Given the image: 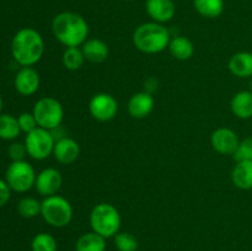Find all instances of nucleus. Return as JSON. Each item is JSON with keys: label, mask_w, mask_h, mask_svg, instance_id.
<instances>
[{"label": "nucleus", "mask_w": 252, "mask_h": 251, "mask_svg": "<svg viewBox=\"0 0 252 251\" xmlns=\"http://www.w3.org/2000/svg\"><path fill=\"white\" fill-rule=\"evenodd\" d=\"M54 37L65 47L83 46L89 37V25L81 15L64 11L57 15L52 21Z\"/></svg>", "instance_id": "f257e3e1"}, {"label": "nucleus", "mask_w": 252, "mask_h": 251, "mask_svg": "<svg viewBox=\"0 0 252 251\" xmlns=\"http://www.w3.org/2000/svg\"><path fill=\"white\" fill-rule=\"evenodd\" d=\"M11 53L21 66H32L38 63L44 53V42L41 33L31 27L19 30L12 38Z\"/></svg>", "instance_id": "f03ea898"}, {"label": "nucleus", "mask_w": 252, "mask_h": 251, "mask_svg": "<svg viewBox=\"0 0 252 251\" xmlns=\"http://www.w3.org/2000/svg\"><path fill=\"white\" fill-rule=\"evenodd\" d=\"M133 44L138 51L147 54H157L169 47L170 31L159 22H145L138 26L133 33Z\"/></svg>", "instance_id": "7ed1b4c3"}, {"label": "nucleus", "mask_w": 252, "mask_h": 251, "mask_svg": "<svg viewBox=\"0 0 252 251\" xmlns=\"http://www.w3.org/2000/svg\"><path fill=\"white\" fill-rule=\"evenodd\" d=\"M121 214L113 204L98 203L90 213V225L95 233L105 239L112 238L120 231Z\"/></svg>", "instance_id": "20e7f679"}, {"label": "nucleus", "mask_w": 252, "mask_h": 251, "mask_svg": "<svg viewBox=\"0 0 252 251\" xmlns=\"http://www.w3.org/2000/svg\"><path fill=\"white\" fill-rule=\"evenodd\" d=\"M41 216L49 225L64 228L73 218V207L68 199L58 194L44 197L41 204Z\"/></svg>", "instance_id": "39448f33"}, {"label": "nucleus", "mask_w": 252, "mask_h": 251, "mask_svg": "<svg viewBox=\"0 0 252 251\" xmlns=\"http://www.w3.org/2000/svg\"><path fill=\"white\" fill-rule=\"evenodd\" d=\"M34 118L38 127L54 130L62 125L64 118V110L62 103L54 97H42L33 106Z\"/></svg>", "instance_id": "423d86ee"}, {"label": "nucleus", "mask_w": 252, "mask_h": 251, "mask_svg": "<svg viewBox=\"0 0 252 251\" xmlns=\"http://www.w3.org/2000/svg\"><path fill=\"white\" fill-rule=\"evenodd\" d=\"M36 171L30 162L21 160V161H12L7 166L5 172V181L7 182L11 191L24 193L31 189L36 182Z\"/></svg>", "instance_id": "0eeeda50"}, {"label": "nucleus", "mask_w": 252, "mask_h": 251, "mask_svg": "<svg viewBox=\"0 0 252 251\" xmlns=\"http://www.w3.org/2000/svg\"><path fill=\"white\" fill-rule=\"evenodd\" d=\"M24 144L29 157L34 160H44L53 154L56 139L52 130L37 127L32 132L27 133Z\"/></svg>", "instance_id": "6e6552de"}, {"label": "nucleus", "mask_w": 252, "mask_h": 251, "mask_svg": "<svg viewBox=\"0 0 252 251\" xmlns=\"http://www.w3.org/2000/svg\"><path fill=\"white\" fill-rule=\"evenodd\" d=\"M90 115L100 122H108L113 120L118 112V102L112 95L106 93L96 94L89 102Z\"/></svg>", "instance_id": "1a4fd4ad"}, {"label": "nucleus", "mask_w": 252, "mask_h": 251, "mask_svg": "<svg viewBox=\"0 0 252 251\" xmlns=\"http://www.w3.org/2000/svg\"><path fill=\"white\" fill-rule=\"evenodd\" d=\"M63 185V177L62 174L54 167H47L43 169L36 177L34 187L36 191L41 196L49 197L57 194Z\"/></svg>", "instance_id": "9d476101"}, {"label": "nucleus", "mask_w": 252, "mask_h": 251, "mask_svg": "<svg viewBox=\"0 0 252 251\" xmlns=\"http://www.w3.org/2000/svg\"><path fill=\"white\" fill-rule=\"evenodd\" d=\"M240 139L233 129L226 127L218 128L212 133L211 144L217 153L223 155H233Z\"/></svg>", "instance_id": "9b49d317"}, {"label": "nucleus", "mask_w": 252, "mask_h": 251, "mask_svg": "<svg viewBox=\"0 0 252 251\" xmlns=\"http://www.w3.org/2000/svg\"><path fill=\"white\" fill-rule=\"evenodd\" d=\"M15 89L22 96H31L39 89V75L32 66H22L15 75Z\"/></svg>", "instance_id": "f8f14e48"}, {"label": "nucleus", "mask_w": 252, "mask_h": 251, "mask_svg": "<svg viewBox=\"0 0 252 251\" xmlns=\"http://www.w3.org/2000/svg\"><path fill=\"white\" fill-rule=\"evenodd\" d=\"M53 155L59 164H73L80 155V145L73 138L63 137L56 140Z\"/></svg>", "instance_id": "ddd939ff"}, {"label": "nucleus", "mask_w": 252, "mask_h": 251, "mask_svg": "<svg viewBox=\"0 0 252 251\" xmlns=\"http://www.w3.org/2000/svg\"><path fill=\"white\" fill-rule=\"evenodd\" d=\"M145 10L154 22L164 24L171 21L176 12V5L172 0H147Z\"/></svg>", "instance_id": "4468645a"}, {"label": "nucleus", "mask_w": 252, "mask_h": 251, "mask_svg": "<svg viewBox=\"0 0 252 251\" xmlns=\"http://www.w3.org/2000/svg\"><path fill=\"white\" fill-rule=\"evenodd\" d=\"M155 101L152 94L148 91L137 93L128 101V112L133 118L143 120L152 113Z\"/></svg>", "instance_id": "2eb2a0df"}, {"label": "nucleus", "mask_w": 252, "mask_h": 251, "mask_svg": "<svg viewBox=\"0 0 252 251\" xmlns=\"http://www.w3.org/2000/svg\"><path fill=\"white\" fill-rule=\"evenodd\" d=\"M228 68L233 75L238 78H250L252 76V53L250 52H238L229 59Z\"/></svg>", "instance_id": "dca6fc26"}, {"label": "nucleus", "mask_w": 252, "mask_h": 251, "mask_svg": "<svg viewBox=\"0 0 252 251\" xmlns=\"http://www.w3.org/2000/svg\"><path fill=\"white\" fill-rule=\"evenodd\" d=\"M84 57L91 63H102L108 57V46L106 42L98 38L86 39L85 43L81 46Z\"/></svg>", "instance_id": "f3484780"}, {"label": "nucleus", "mask_w": 252, "mask_h": 251, "mask_svg": "<svg viewBox=\"0 0 252 251\" xmlns=\"http://www.w3.org/2000/svg\"><path fill=\"white\" fill-rule=\"evenodd\" d=\"M231 112L240 120H249L252 117V93L239 91L230 101Z\"/></svg>", "instance_id": "a211bd4d"}, {"label": "nucleus", "mask_w": 252, "mask_h": 251, "mask_svg": "<svg viewBox=\"0 0 252 251\" xmlns=\"http://www.w3.org/2000/svg\"><path fill=\"white\" fill-rule=\"evenodd\" d=\"M231 181L240 189L252 188V160L236 162L231 172Z\"/></svg>", "instance_id": "6ab92c4d"}, {"label": "nucleus", "mask_w": 252, "mask_h": 251, "mask_svg": "<svg viewBox=\"0 0 252 251\" xmlns=\"http://www.w3.org/2000/svg\"><path fill=\"white\" fill-rule=\"evenodd\" d=\"M169 51L177 61H189L194 53V46L189 38L185 36H175L169 43Z\"/></svg>", "instance_id": "aec40b11"}, {"label": "nucleus", "mask_w": 252, "mask_h": 251, "mask_svg": "<svg viewBox=\"0 0 252 251\" xmlns=\"http://www.w3.org/2000/svg\"><path fill=\"white\" fill-rule=\"evenodd\" d=\"M76 251H105L106 239L100 234L91 231L85 233L78 239L75 245Z\"/></svg>", "instance_id": "412c9836"}, {"label": "nucleus", "mask_w": 252, "mask_h": 251, "mask_svg": "<svg viewBox=\"0 0 252 251\" xmlns=\"http://www.w3.org/2000/svg\"><path fill=\"white\" fill-rule=\"evenodd\" d=\"M194 9L207 19H216L224 11V0H193Z\"/></svg>", "instance_id": "4be33fe9"}, {"label": "nucleus", "mask_w": 252, "mask_h": 251, "mask_svg": "<svg viewBox=\"0 0 252 251\" xmlns=\"http://www.w3.org/2000/svg\"><path fill=\"white\" fill-rule=\"evenodd\" d=\"M21 133L19 121L9 113H0V139L14 140Z\"/></svg>", "instance_id": "5701e85b"}, {"label": "nucleus", "mask_w": 252, "mask_h": 251, "mask_svg": "<svg viewBox=\"0 0 252 251\" xmlns=\"http://www.w3.org/2000/svg\"><path fill=\"white\" fill-rule=\"evenodd\" d=\"M62 62H63V65L65 66V69L74 71L83 66L85 57H84L83 51L79 47H66L63 57H62Z\"/></svg>", "instance_id": "b1692460"}, {"label": "nucleus", "mask_w": 252, "mask_h": 251, "mask_svg": "<svg viewBox=\"0 0 252 251\" xmlns=\"http://www.w3.org/2000/svg\"><path fill=\"white\" fill-rule=\"evenodd\" d=\"M41 204L42 202H38L33 197H24L17 203V211L24 218H34L41 214Z\"/></svg>", "instance_id": "393cba45"}, {"label": "nucleus", "mask_w": 252, "mask_h": 251, "mask_svg": "<svg viewBox=\"0 0 252 251\" xmlns=\"http://www.w3.org/2000/svg\"><path fill=\"white\" fill-rule=\"evenodd\" d=\"M32 251H57V241L51 234L39 233L32 239Z\"/></svg>", "instance_id": "a878e982"}, {"label": "nucleus", "mask_w": 252, "mask_h": 251, "mask_svg": "<svg viewBox=\"0 0 252 251\" xmlns=\"http://www.w3.org/2000/svg\"><path fill=\"white\" fill-rule=\"evenodd\" d=\"M115 245L118 251H137L139 248L137 238L130 233H120L115 235Z\"/></svg>", "instance_id": "bb28decb"}, {"label": "nucleus", "mask_w": 252, "mask_h": 251, "mask_svg": "<svg viewBox=\"0 0 252 251\" xmlns=\"http://www.w3.org/2000/svg\"><path fill=\"white\" fill-rule=\"evenodd\" d=\"M233 157L236 160V162L252 160V137H248L240 140Z\"/></svg>", "instance_id": "cd10ccee"}, {"label": "nucleus", "mask_w": 252, "mask_h": 251, "mask_svg": "<svg viewBox=\"0 0 252 251\" xmlns=\"http://www.w3.org/2000/svg\"><path fill=\"white\" fill-rule=\"evenodd\" d=\"M17 121H19V126L21 132H25L26 134L27 133L32 132V130L36 129V128L38 127L36 118H34L33 113L31 112L21 113V115L17 117Z\"/></svg>", "instance_id": "c85d7f7f"}, {"label": "nucleus", "mask_w": 252, "mask_h": 251, "mask_svg": "<svg viewBox=\"0 0 252 251\" xmlns=\"http://www.w3.org/2000/svg\"><path fill=\"white\" fill-rule=\"evenodd\" d=\"M7 154L12 161H21V160H25V157L27 155L26 147L22 143L14 142L7 148Z\"/></svg>", "instance_id": "c756f323"}, {"label": "nucleus", "mask_w": 252, "mask_h": 251, "mask_svg": "<svg viewBox=\"0 0 252 251\" xmlns=\"http://www.w3.org/2000/svg\"><path fill=\"white\" fill-rule=\"evenodd\" d=\"M10 196H11V188L5 180L0 179V208L9 202Z\"/></svg>", "instance_id": "7c9ffc66"}, {"label": "nucleus", "mask_w": 252, "mask_h": 251, "mask_svg": "<svg viewBox=\"0 0 252 251\" xmlns=\"http://www.w3.org/2000/svg\"><path fill=\"white\" fill-rule=\"evenodd\" d=\"M1 110H2V98L1 96H0V113H1Z\"/></svg>", "instance_id": "2f4dec72"}, {"label": "nucleus", "mask_w": 252, "mask_h": 251, "mask_svg": "<svg viewBox=\"0 0 252 251\" xmlns=\"http://www.w3.org/2000/svg\"><path fill=\"white\" fill-rule=\"evenodd\" d=\"M125 1H133V0H125Z\"/></svg>", "instance_id": "473e14b6"}]
</instances>
